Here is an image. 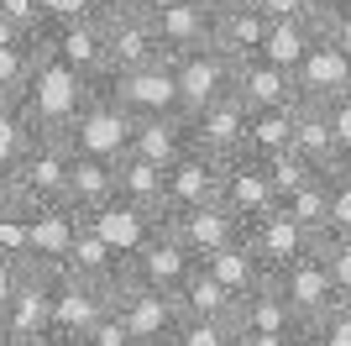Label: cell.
I'll return each mask as SVG.
<instances>
[{"mask_svg":"<svg viewBox=\"0 0 351 346\" xmlns=\"http://www.w3.org/2000/svg\"><path fill=\"white\" fill-rule=\"evenodd\" d=\"M116 310L126 315L136 346H168L173 331H178V320H184L178 294L152 288V284H132V278H121V284H116Z\"/></svg>","mask_w":351,"mask_h":346,"instance_id":"cell-5","label":"cell"},{"mask_svg":"<svg viewBox=\"0 0 351 346\" xmlns=\"http://www.w3.org/2000/svg\"><path fill=\"white\" fill-rule=\"evenodd\" d=\"M11 200V178H5V173H0V205Z\"/></svg>","mask_w":351,"mask_h":346,"instance_id":"cell-53","label":"cell"},{"mask_svg":"<svg viewBox=\"0 0 351 346\" xmlns=\"http://www.w3.org/2000/svg\"><path fill=\"white\" fill-rule=\"evenodd\" d=\"M299 89H304V100L315 105H336L351 95V53L336 47L330 37L309 47V58L299 63Z\"/></svg>","mask_w":351,"mask_h":346,"instance_id":"cell-18","label":"cell"},{"mask_svg":"<svg viewBox=\"0 0 351 346\" xmlns=\"http://www.w3.org/2000/svg\"><path fill=\"white\" fill-rule=\"evenodd\" d=\"M73 158H79V147L69 137H53L43 131L32 152L16 163L5 178H11V200L21 210H47V205H63L69 200V178H73Z\"/></svg>","mask_w":351,"mask_h":346,"instance_id":"cell-1","label":"cell"},{"mask_svg":"<svg viewBox=\"0 0 351 346\" xmlns=\"http://www.w3.org/2000/svg\"><path fill=\"white\" fill-rule=\"evenodd\" d=\"M210 11H236V5H257V0H205Z\"/></svg>","mask_w":351,"mask_h":346,"instance_id":"cell-51","label":"cell"},{"mask_svg":"<svg viewBox=\"0 0 351 346\" xmlns=\"http://www.w3.org/2000/svg\"><path fill=\"white\" fill-rule=\"evenodd\" d=\"M189 115H136L132 126V147L126 152H136V158L158 163V168H173L184 152H189Z\"/></svg>","mask_w":351,"mask_h":346,"instance_id":"cell-21","label":"cell"},{"mask_svg":"<svg viewBox=\"0 0 351 346\" xmlns=\"http://www.w3.org/2000/svg\"><path fill=\"white\" fill-rule=\"evenodd\" d=\"M247 242L257 246V252H263V262L278 273V268H289L293 257L315 252V246H320V236H315L304 220H293L289 210L278 205V210H267L263 220H252V226H247Z\"/></svg>","mask_w":351,"mask_h":346,"instance_id":"cell-17","label":"cell"},{"mask_svg":"<svg viewBox=\"0 0 351 346\" xmlns=\"http://www.w3.org/2000/svg\"><path fill=\"white\" fill-rule=\"evenodd\" d=\"M84 220L100 231L110 246H116L121 257H132L136 246L158 231V216H147V210H136V205H126V200H110L105 210H95V216H84Z\"/></svg>","mask_w":351,"mask_h":346,"instance_id":"cell-30","label":"cell"},{"mask_svg":"<svg viewBox=\"0 0 351 346\" xmlns=\"http://www.w3.org/2000/svg\"><path fill=\"white\" fill-rule=\"evenodd\" d=\"M43 58H47V37L43 32H32V37H21V43H0V100H21Z\"/></svg>","mask_w":351,"mask_h":346,"instance_id":"cell-33","label":"cell"},{"mask_svg":"<svg viewBox=\"0 0 351 346\" xmlns=\"http://www.w3.org/2000/svg\"><path fill=\"white\" fill-rule=\"evenodd\" d=\"M304 341L309 346H351V299H341L336 310H325L320 320H309Z\"/></svg>","mask_w":351,"mask_h":346,"instance_id":"cell-40","label":"cell"},{"mask_svg":"<svg viewBox=\"0 0 351 346\" xmlns=\"http://www.w3.org/2000/svg\"><path fill=\"white\" fill-rule=\"evenodd\" d=\"M205 268H210V273H215L226 288H231L236 299H241V294H252V288H263L267 278H273V268L263 262V252H257V246L247 242V231H241L236 242H226L220 252H210V257H205Z\"/></svg>","mask_w":351,"mask_h":346,"instance_id":"cell-25","label":"cell"},{"mask_svg":"<svg viewBox=\"0 0 351 346\" xmlns=\"http://www.w3.org/2000/svg\"><path fill=\"white\" fill-rule=\"evenodd\" d=\"M299 111V105H293ZM293 111L289 105H267V111L247 115V152L252 158H273L283 147H293Z\"/></svg>","mask_w":351,"mask_h":346,"instance_id":"cell-35","label":"cell"},{"mask_svg":"<svg viewBox=\"0 0 351 346\" xmlns=\"http://www.w3.org/2000/svg\"><path fill=\"white\" fill-rule=\"evenodd\" d=\"M273 284H278V294L293 304V315L304 320V325L341 304V288H336V278H330V268H325L320 246H315V252H304V257H293L289 268H278V273H273Z\"/></svg>","mask_w":351,"mask_h":346,"instance_id":"cell-11","label":"cell"},{"mask_svg":"<svg viewBox=\"0 0 351 346\" xmlns=\"http://www.w3.org/2000/svg\"><path fill=\"white\" fill-rule=\"evenodd\" d=\"M257 5H263V11L278 21V16H320L325 0H257Z\"/></svg>","mask_w":351,"mask_h":346,"instance_id":"cell-48","label":"cell"},{"mask_svg":"<svg viewBox=\"0 0 351 346\" xmlns=\"http://www.w3.org/2000/svg\"><path fill=\"white\" fill-rule=\"evenodd\" d=\"M100 21H105V43H110V69H142V63L168 58L158 27H152V11H132V5L105 0Z\"/></svg>","mask_w":351,"mask_h":346,"instance_id":"cell-9","label":"cell"},{"mask_svg":"<svg viewBox=\"0 0 351 346\" xmlns=\"http://www.w3.org/2000/svg\"><path fill=\"white\" fill-rule=\"evenodd\" d=\"M168 226H173L178 242L194 252V262H205L210 252H220L226 242H236V236H241V220H236L220 200L194 205V210H178V216H168Z\"/></svg>","mask_w":351,"mask_h":346,"instance_id":"cell-20","label":"cell"},{"mask_svg":"<svg viewBox=\"0 0 351 346\" xmlns=\"http://www.w3.org/2000/svg\"><path fill=\"white\" fill-rule=\"evenodd\" d=\"M63 268H69V273H79V278H95V284H110V288L126 278V257H121V252L105 242V236L89 226V220L79 226L73 252H69V262H63Z\"/></svg>","mask_w":351,"mask_h":346,"instance_id":"cell-29","label":"cell"},{"mask_svg":"<svg viewBox=\"0 0 351 346\" xmlns=\"http://www.w3.org/2000/svg\"><path fill=\"white\" fill-rule=\"evenodd\" d=\"M267 32H273V16H267L263 5L215 11V47H220V53H231L236 63H241V58H257V53H263Z\"/></svg>","mask_w":351,"mask_h":346,"instance_id":"cell-27","label":"cell"},{"mask_svg":"<svg viewBox=\"0 0 351 346\" xmlns=\"http://www.w3.org/2000/svg\"><path fill=\"white\" fill-rule=\"evenodd\" d=\"M283 210L293 220H304L315 236H325L330 231V173H315L304 189H293L289 200H283Z\"/></svg>","mask_w":351,"mask_h":346,"instance_id":"cell-36","label":"cell"},{"mask_svg":"<svg viewBox=\"0 0 351 346\" xmlns=\"http://www.w3.org/2000/svg\"><path fill=\"white\" fill-rule=\"evenodd\" d=\"M320 37H325V32H320V16H278L257 58H273V63H283V69L299 73V63L309 58V47L320 43Z\"/></svg>","mask_w":351,"mask_h":346,"instance_id":"cell-31","label":"cell"},{"mask_svg":"<svg viewBox=\"0 0 351 346\" xmlns=\"http://www.w3.org/2000/svg\"><path fill=\"white\" fill-rule=\"evenodd\" d=\"M116 5H132V11H152L158 0H116Z\"/></svg>","mask_w":351,"mask_h":346,"instance_id":"cell-52","label":"cell"},{"mask_svg":"<svg viewBox=\"0 0 351 346\" xmlns=\"http://www.w3.org/2000/svg\"><path fill=\"white\" fill-rule=\"evenodd\" d=\"M330 126H336V142H341V158L351 163V95L330 105Z\"/></svg>","mask_w":351,"mask_h":346,"instance_id":"cell-49","label":"cell"},{"mask_svg":"<svg viewBox=\"0 0 351 346\" xmlns=\"http://www.w3.org/2000/svg\"><path fill=\"white\" fill-rule=\"evenodd\" d=\"M178 95H184V115L205 111V105L226 100V95H236V58L220 53L215 43L205 47H189V53H178Z\"/></svg>","mask_w":351,"mask_h":346,"instance_id":"cell-6","label":"cell"},{"mask_svg":"<svg viewBox=\"0 0 351 346\" xmlns=\"http://www.w3.org/2000/svg\"><path fill=\"white\" fill-rule=\"evenodd\" d=\"M247 105L236 100V95H226V100L205 105V111L189 115V142L199 147V152H210V158H236V152H247Z\"/></svg>","mask_w":351,"mask_h":346,"instance_id":"cell-13","label":"cell"},{"mask_svg":"<svg viewBox=\"0 0 351 346\" xmlns=\"http://www.w3.org/2000/svg\"><path fill=\"white\" fill-rule=\"evenodd\" d=\"M43 5V32L69 27V21H84V16H100L105 0H37Z\"/></svg>","mask_w":351,"mask_h":346,"instance_id":"cell-43","label":"cell"},{"mask_svg":"<svg viewBox=\"0 0 351 346\" xmlns=\"http://www.w3.org/2000/svg\"><path fill=\"white\" fill-rule=\"evenodd\" d=\"M236 331H304V320L293 315V304L278 294V284L267 278L263 288H252L236 299Z\"/></svg>","mask_w":351,"mask_h":346,"instance_id":"cell-28","label":"cell"},{"mask_svg":"<svg viewBox=\"0 0 351 346\" xmlns=\"http://www.w3.org/2000/svg\"><path fill=\"white\" fill-rule=\"evenodd\" d=\"M152 27H158L168 58L215 43V11H210L205 0H158L152 5Z\"/></svg>","mask_w":351,"mask_h":346,"instance_id":"cell-16","label":"cell"},{"mask_svg":"<svg viewBox=\"0 0 351 346\" xmlns=\"http://www.w3.org/2000/svg\"><path fill=\"white\" fill-rule=\"evenodd\" d=\"M236 100L247 111H267V105H304V89H299V73L273 63V58H241L236 63Z\"/></svg>","mask_w":351,"mask_h":346,"instance_id":"cell-14","label":"cell"},{"mask_svg":"<svg viewBox=\"0 0 351 346\" xmlns=\"http://www.w3.org/2000/svg\"><path fill=\"white\" fill-rule=\"evenodd\" d=\"M79 341H84V346H136V336H132V325H126V315L116 310V299H110V310H105Z\"/></svg>","mask_w":351,"mask_h":346,"instance_id":"cell-41","label":"cell"},{"mask_svg":"<svg viewBox=\"0 0 351 346\" xmlns=\"http://www.w3.org/2000/svg\"><path fill=\"white\" fill-rule=\"evenodd\" d=\"M293 152H304L320 173H336L341 163V142H336V126H330V105H315L304 100L293 111Z\"/></svg>","mask_w":351,"mask_h":346,"instance_id":"cell-24","label":"cell"},{"mask_svg":"<svg viewBox=\"0 0 351 346\" xmlns=\"http://www.w3.org/2000/svg\"><path fill=\"white\" fill-rule=\"evenodd\" d=\"M47 288H53V331H69V336H84L116 299L110 284L79 278L69 268H47Z\"/></svg>","mask_w":351,"mask_h":346,"instance_id":"cell-7","label":"cell"},{"mask_svg":"<svg viewBox=\"0 0 351 346\" xmlns=\"http://www.w3.org/2000/svg\"><path fill=\"white\" fill-rule=\"evenodd\" d=\"M5 346H27V341H11V336H5Z\"/></svg>","mask_w":351,"mask_h":346,"instance_id":"cell-55","label":"cell"},{"mask_svg":"<svg viewBox=\"0 0 351 346\" xmlns=\"http://www.w3.org/2000/svg\"><path fill=\"white\" fill-rule=\"evenodd\" d=\"M79 226H84V216H73L69 205L32 210V252H27V262H37V268H63L69 252H73Z\"/></svg>","mask_w":351,"mask_h":346,"instance_id":"cell-23","label":"cell"},{"mask_svg":"<svg viewBox=\"0 0 351 346\" xmlns=\"http://www.w3.org/2000/svg\"><path fill=\"white\" fill-rule=\"evenodd\" d=\"M37 137H43V126L32 121L27 100H0V173H11L27 158Z\"/></svg>","mask_w":351,"mask_h":346,"instance_id":"cell-34","label":"cell"},{"mask_svg":"<svg viewBox=\"0 0 351 346\" xmlns=\"http://www.w3.org/2000/svg\"><path fill=\"white\" fill-rule=\"evenodd\" d=\"M220 168H226L220 158H210V152L189 147V152H184V158L168 168V216L220 200ZM168 216H162V220H168Z\"/></svg>","mask_w":351,"mask_h":346,"instance_id":"cell-19","label":"cell"},{"mask_svg":"<svg viewBox=\"0 0 351 346\" xmlns=\"http://www.w3.org/2000/svg\"><path fill=\"white\" fill-rule=\"evenodd\" d=\"M236 346H309L304 331H247Z\"/></svg>","mask_w":351,"mask_h":346,"instance_id":"cell-47","label":"cell"},{"mask_svg":"<svg viewBox=\"0 0 351 346\" xmlns=\"http://www.w3.org/2000/svg\"><path fill=\"white\" fill-rule=\"evenodd\" d=\"M89 95H95V84H89L84 73L69 69V63H58V58L47 53L43 63H37V73H32V84H27V95H21V100H27L32 121H37L43 131H53V137H69Z\"/></svg>","mask_w":351,"mask_h":346,"instance_id":"cell-2","label":"cell"},{"mask_svg":"<svg viewBox=\"0 0 351 346\" xmlns=\"http://www.w3.org/2000/svg\"><path fill=\"white\" fill-rule=\"evenodd\" d=\"M32 252V210H21L16 200L0 205V257L5 262H27Z\"/></svg>","mask_w":351,"mask_h":346,"instance_id":"cell-39","label":"cell"},{"mask_svg":"<svg viewBox=\"0 0 351 346\" xmlns=\"http://www.w3.org/2000/svg\"><path fill=\"white\" fill-rule=\"evenodd\" d=\"M320 257L336 278L341 299H351V236H320Z\"/></svg>","mask_w":351,"mask_h":346,"instance_id":"cell-44","label":"cell"},{"mask_svg":"<svg viewBox=\"0 0 351 346\" xmlns=\"http://www.w3.org/2000/svg\"><path fill=\"white\" fill-rule=\"evenodd\" d=\"M116 200L136 205L147 216H168V168L136 158V152H121L116 158Z\"/></svg>","mask_w":351,"mask_h":346,"instance_id":"cell-22","label":"cell"},{"mask_svg":"<svg viewBox=\"0 0 351 346\" xmlns=\"http://www.w3.org/2000/svg\"><path fill=\"white\" fill-rule=\"evenodd\" d=\"M116 200V158H95V152H79L73 158V178H69V210L73 216H95Z\"/></svg>","mask_w":351,"mask_h":346,"instance_id":"cell-26","label":"cell"},{"mask_svg":"<svg viewBox=\"0 0 351 346\" xmlns=\"http://www.w3.org/2000/svg\"><path fill=\"white\" fill-rule=\"evenodd\" d=\"M0 346H5V320H0Z\"/></svg>","mask_w":351,"mask_h":346,"instance_id":"cell-54","label":"cell"},{"mask_svg":"<svg viewBox=\"0 0 351 346\" xmlns=\"http://www.w3.org/2000/svg\"><path fill=\"white\" fill-rule=\"evenodd\" d=\"M236 341H241L236 320H215V315H184L168 346H236Z\"/></svg>","mask_w":351,"mask_h":346,"instance_id":"cell-37","label":"cell"},{"mask_svg":"<svg viewBox=\"0 0 351 346\" xmlns=\"http://www.w3.org/2000/svg\"><path fill=\"white\" fill-rule=\"evenodd\" d=\"M189 268H194V252L178 242V231L168 220H158V231L126 257V278L132 284H152V288H168V294L189 278Z\"/></svg>","mask_w":351,"mask_h":346,"instance_id":"cell-12","label":"cell"},{"mask_svg":"<svg viewBox=\"0 0 351 346\" xmlns=\"http://www.w3.org/2000/svg\"><path fill=\"white\" fill-rule=\"evenodd\" d=\"M95 89L110 95L116 105H126L132 115H184L173 58H158V63H142V69H105L95 79Z\"/></svg>","mask_w":351,"mask_h":346,"instance_id":"cell-3","label":"cell"},{"mask_svg":"<svg viewBox=\"0 0 351 346\" xmlns=\"http://www.w3.org/2000/svg\"><path fill=\"white\" fill-rule=\"evenodd\" d=\"M220 205L241 220V231H247L252 220H263L267 210H278V189L267 178L263 158H252V152L226 158V168H220Z\"/></svg>","mask_w":351,"mask_h":346,"instance_id":"cell-8","label":"cell"},{"mask_svg":"<svg viewBox=\"0 0 351 346\" xmlns=\"http://www.w3.org/2000/svg\"><path fill=\"white\" fill-rule=\"evenodd\" d=\"M320 32L336 47L351 53V0H325V5H320Z\"/></svg>","mask_w":351,"mask_h":346,"instance_id":"cell-45","label":"cell"},{"mask_svg":"<svg viewBox=\"0 0 351 346\" xmlns=\"http://www.w3.org/2000/svg\"><path fill=\"white\" fill-rule=\"evenodd\" d=\"M325 236H351V163L330 173V231Z\"/></svg>","mask_w":351,"mask_h":346,"instance_id":"cell-42","label":"cell"},{"mask_svg":"<svg viewBox=\"0 0 351 346\" xmlns=\"http://www.w3.org/2000/svg\"><path fill=\"white\" fill-rule=\"evenodd\" d=\"M0 320H5V336L11 341L37 346L47 331H53V288H47V268L37 262H21L16 268V284L0 304Z\"/></svg>","mask_w":351,"mask_h":346,"instance_id":"cell-4","label":"cell"},{"mask_svg":"<svg viewBox=\"0 0 351 346\" xmlns=\"http://www.w3.org/2000/svg\"><path fill=\"white\" fill-rule=\"evenodd\" d=\"M43 37H47V53L58 58V63H69V69H79L89 84L110 69V43H105V21H100V16L53 27V32H43Z\"/></svg>","mask_w":351,"mask_h":346,"instance_id":"cell-15","label":"cell"},{"mask_svg":"<svg viewBox=\"0 0 351 346\" xmlns=\"http://www.w3.org/2000/svg\"><path fill=\"white\" fill-rule=\"evenodd\" d=\"M132 126H136V115L95 89L84 100V111H79V121H73L69 142L79 147V152H95V158H121V152L132 147Z\"/></svg>","mask_w":351,"mask_h":346,"instance_id":"cell-10","label":"cell"},{"mask_svg":"<svg viewBox=\"0 0 351 346\" xmlns=\"http://www.w3.org/2000/svg\"><path fill=\"white\" fill-rule=\"evenodd\" d=\"M263 168H267V178H273V189H278V205L289 200L293 189H304L309 178H315V163L304 158V152H293V147H283V152H273V158H263Z\"/></svg>","mask_w":351,"mask_h":346,"instance_id":"cell-38","label":"cell"},{"mask_svg":"<svg viewBox=\"0 0 351 346\" xmlns=\"http://www.w3.org/2000/svg\"><path fill=\"white\" fill-rule=\"evenodd\" d=\"M37 346H84V341H79V336H69V331H47Z\"/></svg>","mask_w":351,"mask_h":346,"instance_id":"cell-50","label":"cell"},{"mask_svg":"<svg viewBox=\"0 0 351 346\" xmlns=\"http://www.w3.org/2000/svg\"><path fill=\"white\" fill-rule=\"evenodd\" d=\"M178 294V310L184 315H215V320H236V294L226 284H220L215 273H210L205 262H194L189 278L173 288Z\"/></svg>","mask_w":351,"mask_h":346,"instance_id":"cell-32","label":"cell"},{"mask_svg":"<svg viewBox=\"0 0 351 346\" xmlns=\"http://www.w3.org/2000/svg\"><path fill=\"white\" fill-rule=\"evenodd\" d=\"M0 11L11 16V21H21L27 32H43V5L37 0H0Z\"/></svg>","mask_w":351,"mask_h":346,"instance_id":"cell-46","label":"cell"}]
</instances>
